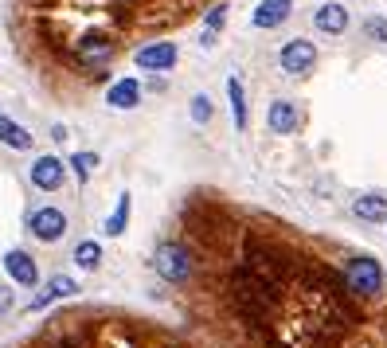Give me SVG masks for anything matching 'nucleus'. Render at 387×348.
Wrapping results in <instances>:
<instances>
[{"mask_svg":"<svg viewBox=\"0 0 387 348\" xmlns=\"http://www.w3.org/2000/svg\"><path fill=\"white\" fill-rule=\"evenodd\" d=\"M169 239L192 263L184 289L266 348H340L345 332L360 325L356 306L364 301L348 294L340 270L274 215L196 188Z\"/></svg>","mask_w":387,"mask_h":348,"instance_id":"f257e3e1","label":"nucleus"},{"mask_svg":"<svg viewBox=\"0 0 387 348\" xmlns=\"http://www.w3.org/2000/svg\"><path fill=\"white\" fill-rule=\"evenodd\" d=\"M215 0H16L12 40L51 98L83 102L109 83L126 47L153 43L211 12Z\"/></svg>","mask_w":387,"mask_h":348,"instance_id":"f03ea898","label":"nucleus"},{"mask_svg":"<svg viewBox=\"0 0 387 348\" xmlns=\"http://www.w3.org/2000/svg\"><path fill=\"white\" fill-rule=\"evenodd\" d=\"M28 348H184L165 332L145 329L129 317H102V313H67L51 317L43 337Z\"/></svg>","mask_w":387,"mask_h":348,"instance_id":"7ed1b4c3","label":"nucleus"},{"mask_svg":"<svg viewBox=\"0 0 387 348\" xmlns=\"http://www.w3.org/2000/svg\"><path fill=\"white\" fill-rule=\"evenodd\" d=\"M340 278H345L348 294H352L356 301H364V306L383 301V294H387V274H383V266H379L371 255L348 258V263L340 266Z\"/></svg>","mask_w":387,"mask_h":348,"instance_id":"20e7f679","label":"nucleus"},{"mask_svg":"<svg viewBox=\"0 0 387 348\" xmlns=\"http://www.w3.org/2000/svg\"><path fill=\"white\" fill-rule=\"evenodd\" d=\"M153 266H157V274L165 282H172V286H184L188 270H192V263H188V255H184V246H180L177 239H160L157 255H153Z\"/></svg>","mask_w":387,"mask_h":348,"instance_id":"39448f33","label":"nucleus"},{"mask_svg":"<svg viewBox=\"0 0 387 348\" xmlns=\"http://www.w3.org/2000/svg\"><path fill=\"white\" fill-rule=\"evenodd\" d=\"M28 227H32V235L40 239V243H55V239L67 235V215H63L59 208H40V212H32Z\"/></svg>","mask_w":387,"mask_h":348,"instance_id":"423d86ee","label":"nucleus"},{"mask_svg":"<svg viewBox=\"0 0 387 348\" xmlns=\"http://www.w3.org/2000/svg\"><path fill=\"white\" fill-rule=\"evenodd\" d=\"M313 63H317V47L309 40H290L282 47V71H290V75H305V71H313Z\"/></svg>","mask_w":387,"mask_h":348,"instance_id":"0eeeda50","label":"nucleus"},{"mask_svg":"<svg viewBox=\"0 0 387 348\" xmlns=\"http://www.w3.org/2000/svg\"><path fill=\"white\" fill-rule=\"evenodd\" d=\"M172 63H177V47L172 43H145L137 52V67H145V71H169Z\"/></svg>","mask_w":387,"mask_h":348,"instance_id":"6e6552de","label":"nucleus"},{"mask_svg":"<svg viewBox=\"0 0 387 348\" xmlns=\"http://www.w3.org/2000/svg\"><path fill=\"white\" fill-rule=\"evenodd\" d=\"M32 184L43 188V192L63 188V161L59 157H40V161L32 164Z\"/></svg>","mask_w":387,"mask_h":348,"instance_id":"1a4fd4ad","label":"nucleus"},{"mask_svg":"<svg viewBox=\"0 0 387 348\" xmlns=\"http://www.w3.org/2000/svg\"><path fill=\"white\" fill-rule=\"evenodd\" d=\"M313 24H317L321 32H328V35H340L348 28V8H345V4H337V0H328V4H321V8H317Z\"/></svg>","mask_w":387,"mask_h":348,"instance_id":"9d476101","label":"nucleus"},{"mask_svg":"<svg viewBox=\"0 0 387 348\" xmlns=\"http://www.w3.org/2000/svg\"><path fill=\"white\" fill-rule=\"evenodd\" d=\"M4 270H8L20 286H35V282H40V270H35L32 255H24V251H8V255H4Z\"/></svg>","mask_w":387,"mask_h":348,"instance_id":"9b49d317","label":"nucleus"},{"mask_svg":"<svg viewBox=\"0 0 387 348\" xmlns=\"http://www.w3.org/2000/svg\"><path fill=\"white\" fill-rule=\"evenodd\" d=\"M302 126V114H297L294 102H274L270 106V129L274 133H294Z\"/></svg>","mask_w":387,"mask_h":348,"instance_id":"f8f14e48","label":"nucleus"},{"mask_svg":"<svg viewBox=\"0 0 387 348\" xmlns=\"http://www.w3.org/2000/svg\"><path fill=\"white\" fill-rule=\"evenodd\" d=\"M75 289H78V286H75V278H67V274H55V278L47 282V289L32 297V306H28V309H43L47 301H55V297H71Z\"/></svg>","mask_w":387,"mask_h":348,"instance_id":"ddd939ff","label":"nucleus"},{"mask_svg":"<svg viewBox=\"0 0 387 348\" xmlns=\"http://www.w3.org/2000/svg\"><path fill=\"white\" fill-rule=\"evenodd\" d=\"M352 212L360 215V220H368V223H383L387 220V200L379 192H368V196H360L352 204Z\"/></svg>","mask_w":387,"mask_h":348,"instance_id":"4468645a","label":"nucleus"},{"mask_svg":"<svg viewBox=\"0 0 387 348\" xmlns=\"http://www.w3.org/2000/svg\"><path fill=\"white\" fill-rule=\"evenodd\" d=\"M137 98H141V86H137L133 78H121V83H114V86H109V94H106V102L118 106V110L137 106Z\"/></svg>","mask_w":387,"mask_h":348,"instance_id":"2eb2a0df","label":"nucleus"},{"mask_svg":"<svg viewBox=\"0 0 387 348\" xmlns=\"http://www.w3.org/2000/svg\"><path fill=\"white\" fill-rule=\"evenodd\" d=\"M286 16H290V4H282V0H262L258 8H254V28H278Z\"/></svg>","mask_w":387,"mask_h":348,"instance_id":"dca6fc26","label":"nucleus"},{"mask_svg":"<svg viewBox=\"0 0 387 348\" xmlns=\"http://www.w3.org/2000/svg\"><path fill=\"white\" fill-rule=\"evenodd\" d=\"M0 141L12 145V149H32V133H28V129H20L16 121H8L4 114H0Z\"/></svg>","mask_w":387,"mask_h":348,"instance_id":"f3484780","label":"nucleus"},{"mask_svg":"<svg viewBox=\"0 0 387 348\" xmlns=\"http://www.w3.org/2000/svg\"><path fill=\"white\" fill-rule=\"evenodd\" d=\"M75 263L83 266V270H98V263H102V246L94 243V239L78 243V246H75Z\"/></svg>","mask_w":387,"mask_h":348,"instance_id":"a211bd4d","label":"nucleus"},{"mask_svg":"<svg viewBox=\"0 0 387 348\" xmlns=\"http://www.w3.org/2000/svg\"><path fill=\"white\" fill-rule=\"evenodd\" d=\"M126 223H129V196H121L118 212L106 220V235H121V231H126Z\"/></svg>","mask_w":387,"mask_h":348,"instance_id":"6ab92c4d","label":"nucleus"},{"mask_svg":"<svg viewBox=\"0 0 387 348\" xmlns=\"http://www.w3.org/2000/svg\"><path fill=\"white\" fill-rule=\"evenodd\" d=\"M227 94H231V106H235V126L246 129V102H243V86H239V78L227 83Z\"/></svg>","mask_w":387,"mask_h":348,"instance_id":"aec40b11","label":"nucleus"},{"mask_svg":"<svg viewBox=\"0 0 387 348\" xmlns=\"http://www.w3.org/2000/svg\"><path fill=\"white\" fill-rule=\"evenodd\" d=\"M71 169L78 172V180H90V172L98 169V157H94V153H75V157H71Z\"/></svg>","mask_w":387,"mask_h":348,"instance_id":"412c9836","label":"nucleus"},{"mask_svg":"<svg viewBox=\"0 0 387 348\" xmlns=\"http://www.w3.org/2000/svg\"><path fill=\"white\" fill-rule=\"evenodd\" d=\"M192 118L200 121V126H203V121H211V102L203 98V94H196V98H192Z\"/></svg>","mask_w":387,"mask_h":348,"instance_id":"4be33fe9","label":"nucleus"},{"mask_svg":"<svg viewBox=\"0 0 387 348\" xmlns=\"http://www.w3.org/2000/svg\"><path fill=\"white\" fill-rule=\"evenodd\" d=\"M364 35L376 40V43H387V20H368V24H364Z\"/></svg>","mask_w":387,"mask_h":348,"instance_id":"5701e85b","label":"nucleus"},{"mask_svg":"<svg viewBox=\"0 0 387 348\" xmlns=\"http://www.w3.org/2000/svg\"><path fill=\"white\" fill-rule=\"evenodd\" d=\"M223 24H227V8L219 4V8H211V12H208V35H215Z\"/></svg>","mask_w":387,"mask_h":348,"instance_id":"b1692460","label":"nucleus"},{"mask_svg":"<svg viewBox=\"0 0 387 348\" xmlns=\"http://www.w3.org/2000/svg\"><path fill=\"white\" fill-rule=\"evenodd\" d=\"M8 309H12V289H8V286H0V317L8 313Z\"/></svg>","mask_w":387,"mask_h":348,"instance_id":"393cba45","label":"nucleus"},{"mask_svg":"<svg viewBox=\"0 0 387 348\" xmlns=\"http://www.w3.org/2000/svg\"><path fill=\"white\" fill-rule=\"evenodd\" d=\"M282 4H294V0H282Z\"/></svg>","mask_w":387,"mask_h":348,"instance_id":"a878e982","label":"nucleus"}]
</instances>
